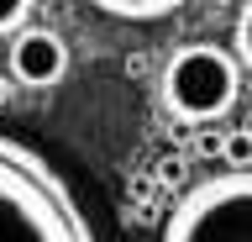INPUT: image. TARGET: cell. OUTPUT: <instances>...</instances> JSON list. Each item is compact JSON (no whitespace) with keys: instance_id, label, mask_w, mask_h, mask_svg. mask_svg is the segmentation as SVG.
<instances>
[{"instance_id":"4","label":"cell","mask_w":252,"mask_h":242,"mask_svg":"<svg viewBox=\"0 0 252 242\" xmlns=\"http://www.w3.org/2000/svg\"><path fill=\"white\" fill-rule=\"evenodd\" d=\"M68 74V48H63L58 32L47 27H27V32L11 42V79L32 84V90H47Z\"/></svg>"},{"instance_id":"11","label":"cell","mask_w":252,"mask_h":242,"mask_svg":"<svg viewBox=\"0 0 252 242\" xmlns=\"http://www.w3.org/2000/svg\"><path fill=\"white\" fill-rule=\"evenodd\" d=\"M0 105H11V79L0 74Z\"/></svg>"},{"instance_id":"9","label":"cell","mask_w":252,"mask_h":242,"mask_svg":"<svg viewBox=\"0 0 252 242\" xmlns=\"http://www.w3.org/2000/svg\"><path fill=\"white\" fill-rule=\"evenodd\" d=\"M158 184H163V190H179V184H184V158H163L158 163Z\"/></svg>"},{"instance_id":"2","label":"cell","mask_w":252,"mask_h":242,"mask_svg":"<svg viewBox=\"0 0 252 242\" xmlns=\"http://www.w3.org/2000/svg\"><path fill=\"white\" fill-rule=\"evenodd\" d=\"M158 95H163V111L184 127H205L236 105L242 95V64H236L226 48L216 42H184L163 64V79H158Z\"/></svg>"},{"instance_id":"8","label":"cell","mask_w":252,"mask_h":242,"mask_svg":"<svg viewBox=\"0 0 252 242\" xmlns=\"http://www.w3.org/2000/svg\"><path fill=\"white\" fill-rule=\"evenodd\" d=\"M231 32H236V64L252 69V0L236 5V27H231Z\"/></svg>"},{"instance_id":"6","label":"cell","mask_w":252,"mask_h":242,"mask_svg":"<svg viewBox=\"0 0 252 242\" xmlns=\"http://www.w3.org/2000/svg\"><path fill=\"white\" fill-rule=\"evenodd\" d=\"M32 16H37L32 0H0V37H21Z\"/></svg>"},{"instance_id":"3","label":"cell","mask_w":252,"mask_h":242,"mask_svg":"<svg viewBox=\"0 0 252 242\" xmlns=\"http://www.w3.org/2000/svg\"><path fill=\"white\" fill-rule=\"evenodd\" d=\"M163 242H252V174H210L168 210Z\"/></svg>"},{"instance_id":"7","label":"cell","mask_w":252,"mask_h":242,"mask_svg":"<svg viewBox=\"0 0 252 242\" xmlns=\"http://www.w3.org/2000/svg\"><path fill=\"white\" fill-rule=\"evenodd\" d=\"M220 158L231 163V174H252V132H231L226 147H220Z\"/></svg>"},{"instance_id":"10","label":"cell","mask_w":252,"mask_h":242,"mask_svg":"<svg viewBox=\"0 0 252 242\" xmlns=\"http://www.w3.org/2000/svg\"><path fill=\"white\" fill-rule=\"evenodd\" d=\"M220 147H226L220 132H200V137H194V153H205V158H220Z\"/></svg>"},{"instance_id":"1","label":"cell","mask_w":252,"mask_h":242,"mask_svg":"<svg viewBox=\"0 0 252 242\" xmlns=\"http://www.w3.org/2000/svg\"><path fill=\"white\" fill-rule=\"evenodd\" d=\"M0 242H100L74 184L11 132H0Z\"/></svg>"},{"instance_id":"5","label":"cell","mask_w":252,"mask_h":242,"mask_svg":"<svg viewBox=\"0 0 252 242\" xmlns=\"http://www.w3.org/2000/svg\"><path fill=\"white\" fill-rule=\"evenodd\" d=\"M100 11L116 16V21H163V16H173L179 5H173V0H105Z\"/></svg>"}]
</instances>
